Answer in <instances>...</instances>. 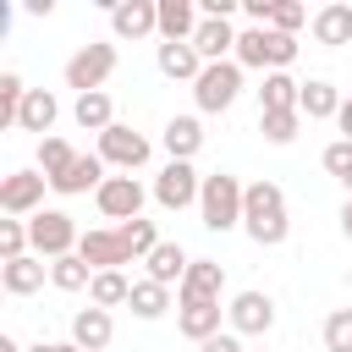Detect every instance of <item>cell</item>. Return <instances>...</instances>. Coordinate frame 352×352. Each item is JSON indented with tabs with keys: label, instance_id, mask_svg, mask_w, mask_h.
Wrapping results in <instances>:
<instances>
[{
	"label": "cell",
	"instance_id": "18",
	"mask_svg": "<svg viewBox=\"0 0 352 352\" xmlns=\"http://www.w3.org/2000/svg\"><path fill=\"white\" fill-rule=\"evenodd\" d=\"M308 28H314V44H324V50H336V44H352V6H346V0H336V6H319Z\"/></svg>",
	"mask_w": 352,
	"mask_h": 352
},
{
	"label": "cell",
	"instance_id": "30",
	"mask_svg": "<svg viewBox=\"0 0 352 352\" xmlns=\"http://www.w3.org/2000/svg\"><path fill=\"white\" fill-rule=\"evenodd\" d=\"M126 308H132L138 319H160V314L170 308V286H160V280L143 275V280H132V302H126Z\"/></svg>",
	"mask_w": 352,
	"mask_h": 352
},
{
	"label": "cell",
	"instance_id": "25",
	"mask_svg": "<svg viewBox=\"0 0 352 352\" xmlns=\"http://www.w3.org/2000/svg\"><path fill=\"white\" fill-rule=\"evenodd\" d=\"M143 264H148V280H160V286H182V275H187V264H192V258H187V248H182V242H160Z\"/></svg>",
	"mask_w": 352,
	"mask_h": 352
},
{
	"label": "cell",
	"instance_id": "43",
	"mask_svg": "<svg viewBox=\"0 0 352 352\" xmlns=\"http://www.w3.org/2000/svg\"><path fill=\"white\" fill-rule=\"evenodd\" d=\"M0 352H22V346H16V341H11V336H0Z\"/></svg>",
	"mask_w": 352,
	"mask_h": 352
},
{
	"label": "cell",
	"instance_id": "35",
	"mask_svg": "<svg viewBox=\"0 0 352 352\" xmlns=\"http://www.w3.org/2000/svg\"><path fill=\"white\" fill-rule=\"evenodd\" d=\"M28 248H33V236H28V220H0V264H11V258H28Z\"/></svg>",
	"mask_w": 352,
	"mask_h": 352
},
{
	"label": "cell",
	"instance_id": "19",
	"mask_svg": "<svg viewBox=\"0 0 352 352\" xmlns=\"http://www.w3.org/2000/svg\"><path fill=\"white\" fill-rule=\"evenodd\" d=\"M44 275H50V264H44L38 253H28V258H11V264H0V286H6L11 297H33V292L44 286Z\"/></svg>",
	"mask_w": 352,
	"mask_h": 352
},
{
	"label": "cell",
	"instance_id": "23",
	"mask_svg": "<svg viewBox=\"0 0 352 352\" xmlns=\"http://www.w3.org/2000/svg\"><path fill=\"white\" fill-rule=\"evenodd\" d=\"M341 88L336 82H324V77H314V82H302V99H297V110L308 116V121H330V116H341Z\"/></svg>",
	"mask_w": 352,
	"mask_h": 352
},
{
	"label": "cell",
	"instance_id": "13",
	"mask_svg": "<svg viewBox=\"0 0 352 352\" xmlns=\"http://www.w3.org/2000/svg\"><path fill=\"white\" fill-rule=\"evenodd\" d=\"M110 28H116V38H148V33H160V0H116L110 6Z\"/></svg>",
	"mask_w": 352,
	"mask_h": 352
},
{
	"label": "cell",
	"instance_id": "5",
	"mask_svg": "<svg viewBox=\"0 0 352 352\" xmlns=\"http://www.w3.org/2000/svg\"><path fill=\"white\" fill-rule=\"evenodd\" d=\"M28 236H33V253L38 258H66V253H77V242H82V231L72 226V214L66 209H38L33 220H28Z\"/></svg>",
	"mask_w": 352,
	"mask_h": 352
},
{
	"label": "cell",
	"instance_id": "21",
	"mask_svg": "<svg viewBox=\"0 0 352 352\" xmlns=\"http://www.w3.org/2000/svg\"><path fill=\"white\" fill-rule=\"evenodd\" d=\"M176 330L204 346L209 336H220V302H182L176 308Z\"/></svg>",
	"mask_w": 352,
	"mask_h": 352
},
{
	"label": "cell",
	"instance_id": "12",
	"mask_svg": "<svg viewBox=\"0 0 352 352\" xmlns=\"http://www.w3.org/2000/svg\"><path fill=\"white\" fill-rule=\"evenodd\" d=\"M220 292H226L220 258H192L187 275H182V286H176V302H220Z\"/></svg>",
	"mask_w": 352,
	"mask_h": 352
},
{
	"label": "cell",
	"instance_id": "33",
	"mask_svg": "<svg viewBox=\"0 0 352 352\" xmlns=\"http://www.w3.org/2000/svg\"><path fill=\"white\" fill-rule=\"evenodd\" d=\"M72 160H77V148L66 143V138H38V170L55 182V176H66L72 170Z\"/></svg>",
	"mask_w": 352,
	"mask_h": 352
},
{
	"label": "cell",
	"instance_id": "28",
	"mask_svg": "<svg viewBox=\"0 0 352 352\" xmlns=\"http://www.w3.org/2000/svg\"><path fill=\"white\" fill-rule=\"evenodd\" d=\"M297 99H302V82H292L286 72H264L258 110H297Z\"/></svg>",
	"mask_w": 352,
	"mask_h": 352
},
{
	"label": "cell",
	"instance_id": "36",
	"mask_svg": "<svg viewBox=\"0 0 352 352\" xmlns=\"http://www.w3.org/2000/svg\"><path fill=\"white\" fill-rule=\"evenodd\" d=\"M324 352H352V308H336L324 319Z\"/></svg>",
	"mask_w": 352,
	"mask_h": 352
},
{
	"label": "cell",
	"instance_id": "15",
	"mask_svg": "<svg viewBox=\"0 0 352 352\" xmlns=\"http://www.w3.org/2000/svg\"><path fill=\"white\" fill-rule=\"evenodd\" d=\"M198 22L204 16L192 0H160V44H192Z\"/></svg>",
	"mask_w": 352,
	"mask_h": 352
},
{
	"label": "cell",
	"instance_id": "22",
	"mask_svg": "<svg viewBox=\"0 0 352 352\" xmlns=\"http://www.w3.org/2000/svg\"><path fill=\"white\" fill-rule=\"evenodd\" d=\"M154 60H160V72H165L170 82H198V72H204V55H198L192 44H160Z\"/></svg>",
	"mask_w": 352,
	"mask_h": 352
},
{
	"label": "cell",
	"instance_id": "40",
	"mask_svg": "<svg viewBox=\"0 0 352 352\" xmlns=\"http://www.w3.org/2000/svg\"><path fill=\"white\" fill-rule=\"evenodd\" d=\"M28 352H82L77 341H38V346H28Z\"/></svg>",
	"mask_w": 352,
	"mask_h": 352
},
{
	"label": "cell",
	"instance_id": "1",
	"mask_svg": "<svg viewBox=\"0 0 352 352\" xmlns=\"http://www.w3.org/2000/svg\"><path fill=\"white\" fill-rule=\"evenodd\" d=\"M154 248H160L154 220L94 226V231H82V242H77V253L88 258V270H94V275H99V270H121V264H132V258H148Z\"/></svg>",
	"mask_w": 352,
	"mask_h": 352
},
{
	"label": "cell",
	"instance_id": "26",
	"mask_svg": "<svg viewBox=\"0 0 352 352\" xmlns=\"http://www.w3.org/2000/svg\"><path fill=\"white\" fill-rule=\"evenodd\" d=\"M55 116H60V104H55V94L50 88H28V99H22V116H16V126L22 132H50L55 126Z\"/></svg>",
	"mask_w": 352,
	"mask_h": 352
},
{
	"label": "cell",
	"instance_id": "29",
	"mask_svg": "<svg viewBox=\"0 0 352 352\" xmlns=\"http://www.w3.org/2000/svg\"><path fill=\"white\" fill-rule=\"evenodd\" d=\"M88 302L94 308H121V302H132V280L121 270H99L94 286H88Z\"/></svg>",
	"mask_w": 352,
	"mask_h": 352
},
{
	"label": "cell",
	"instance_id": "11",
	"mask_svg": "<svg viewBox=\"0 0 352 352\" xmlns=\"http://www.w3.org/2000/svg\"><path fill=\"white\" fill-rule=\"evenodd\" d=\"M198 192H204V176H198L187 160H170V165L154 176V204H160V209H187V204H198Z\"/></svg>",
	"mask_w": 352,
	"mask_h": 352
},
{
	"label": "cell",
	"instance_id": "14",
	"mask_svg": "<svg viewBox=\"0 0 352 352\" xmlns=\"http://www.w3.org/2000/svg\"><path fill=\"white\" fill-rule=\"evenodd\" d=\"M226 314H231V330H236V336H264V330L275 324V302H270V292H236Z\"/></svg>",
	"mask_w": 352,
	"mask_h": 352
},
{
	"label": "cell",
	"instance_id": "3",
	"mask_svg": "<svg viewBox=\"0 0 352 352\" xmlns=\"http://www.w3.org/2000/svg\"><path fill=\"white\" fill-rule=\"evenodd\" d=\"M242 198H248V187H242L231 170L204 176V192H198V214H204V226H209V231H231V226H242Z\"/></svg>",
	"mask_w": 352,
	"mask_h": 352
},
{
	"label": "cell",
	"instance_id": "39",
	"mask_svg": "<svg viewBox=\"0 0 352 352\" xmlns=\"http://www.w3.org/2000/svg\"><path fill=\"white\" fill-rule=\"evenodd\" d=\"M198 352H248V346H242L236 336H209V341H204Z\"/></svg>",
	"mask_w": 352,
	"mask_h": 352
},
{
	"label": "cell",
	"instance_id": "42",
	"mask_svg": "<svg viewBox=\"0 0 352 352\" xmlns=\"http://www.w3.org/2000/svg\"><path fill=\"white\" fill-rule=\"evenodd\" d=\"M341 231H346V236H352V198H346V204H341Z\"/></svg>",
	"mask_w": 352,
	"mask_h": 352
},
{
	"label": "cell",
	"instance_id": "10",
	"mask_svg": "<svg viewBox=\"0 0 352 352\" xmlns=\"http://www.w3.org/2000/svg\"><path fill=\"white\" fill-rule=\"evenodd\" d=\"M99 160H104V165H116L121 176H132L138 165H148V138L116 121L110 132H99Z\"/></svg>",
	"mask_w": 352,
	"mask_h": 352
},
{
	"label": "cell",
	"instance_id": "7",
	"mask_svg": "<svg viewBox=\"0 0 352 352\" xmlns=\"http://www.w3.org/2000/svg\"><path fill=\"white\" fill-rule=\"evenodd\" d=\"M44 187H50L44 170H11V176H0V214L6 220H33L44 209Z\"/></svg>",
	"mask_w": 352,
	"mask_h": 352
},
{
	"label": "cell",
	"instance_id": "20",
	"mask_svg": "<svg viewBox=\"0 0 352 352\" xmlns=\"http://www.w3.org/2000/svg\"><path fill=\"white\" fill-rule=\"evenodd\" d=\"M192 50L204 55V66H214V60L236 55V33H231V22H214V16H204V22H198V33H192Z\"/></svg>",
	"mask_w": 352,
	"mask_h": 352
},
{
	"label": "cell",
	"instance_id": "41",
	"mask_svg": "<svg viewBox=\"0 0 352 352\" xmlns=\"http://www.w3.org/2000/svg\"><path fill=\"white\" fill-rule=\"evenodd\" d=\"M336 126H341V138H346V143H352V99H346V104H341V116H336Z\"/></svg>",
	"mask_w": 352,
	"mask_h": 352
},
{
	"label": "cell",
	"instance_id": "6",
	"mask_svg": "<svg viewBox=\"0 0 352 352\" xmlns=\"http://www.w3.org/2000/svg\"><path fill=\"white\" fill-rule=\"evenodd\" d=\"M236 94H242V66H236V60H214V66H204V72H198V82H192V99H198V110H204V116L231 110V104H236Z\"/></svg>",
	"mask_w": 352,
	"mask_h": 352
},
{
	"label": "cell",
	"instance_id": "2",
	"mask_svg": "<svg viewBox=\"0 0 352 352\" xmlns=\"http://www.w3.org/2000/svg\"><path fill=\"white\" fill-rule=\"evenodd\" d=\"M242 231L258 242V248H280L286 231H292V214H286V192L275 182H248V198H242Z\"/></svg>",
	"mask_w": 352,
	"mask_h": 352
},
{
	"label": "cell",
	"instance_id": "9",
	"mask_svg": "<svg viewBox=\"0 0 352 352\" xmlns=\"http://www.w3.org/2000/svg\"><path fill=\"white\" fill-rule=\"evenodd\" d=\"M94 204H99V214L116 220V226L143 220V182H138V176H104V187L94 192Z\"/></svg>",
	"mask_w": 352,
	"mask_h": 352
},
{
	"label": "cell",
	"instance_id": "34",
	"mask_svg": "<svg viewBox=\"0 0 352 352\" xmlns=\"http://www.w3.org/2000/svg\"><path fill=\"white\" fill-rule=\"evenodd\" d=\"M22 99H28V82H22L16 72H0V126H16Z\"/></svg>",
	"mask_w": 352,
	"mask_h": 352
},
{
	"label": "cell",
	"instance_id": "32",
	"mask_svg": "<svg viewBox=\"0 0 352 352\" xmlns=\"http://www.w3.org/2000/svg\"><path fill=\"white\" fill-rule=\"evenodd\" d=\"M50 280H55L60 292H82V286H94V270H88L82 253H66V258L50 264Z\"/></svg>",
	"mask_w": 352,
	"mask_h": 352
},
{
	"label": "cell",
	"instance_id": "16",
	"mask_svg": "<svg viewBox=\"0 0 352 352\" xmlns=\"http://www.w3.org/2000/svg\"><path fill=\"white\" fill-rule=\"evenodd\" d=\"M110 336H116V319H110V308H77V319H72V341L82 346V352H104L110 346Z\"/></svg>",
	"mask_w": 352,
	"mask_h": 352
},
{
	"label": "cell",
	"instance_id": "38",
	"mask_svg": "<svg viewBox=\"0 0 352 352\" xmlns=\"http://www.w3.org/2000/svg\"><path fill=\"white\" fill-rule=\"evenodd\" d=\"M324 170H330L336 182H346V176H352V143H346V138H336V143L324 148Z\"/></svg>",
	"mask_w": 352,
	"mask_h": 352
},
{
	"label": "cell",
	"instance_id": "24",
	"mask_svg": "<svg viewBox=\"0 0 352 352\" xmlns=\"http://www.w3.org/2000/svg\"><path fill=\"white\" fill-rule=\"evenodd\" d=\"M50 187H55V192H66V198H72V192H88V187L99 192V187H104V160H99V154H77V160H72V170H66V176H55Z\"/></svg>",
	"mask_w": 352,
	"mask_h": 352
},
{
	"label": "cell",
	"instance_id": "4",
	"mask_svg": "<svg viewBox=\"0 0 352 352\" xmlns=\"http://www.w3.org/2000/svg\"><path fill=\"white\" fill-rule=\"evenodd\" d=\"M292 60H297V38H292V33H275V28H248V33H236V66L286 72Z\"/></svg>",
	"mask_w": 352,
	"mask_h": 352
},
{
	"label": "cell",
	"instance_id": "8",
	"mask_svg": "<svg viewBox=\"0 0 352 352\" xmlns=\"http://www.w3.org/2000/svg\"><path fill=\"white\" fill-rule=\"evenodd\" d=\"M110 72H116V44H82V50L66 60V88H77V94H99Z\"/></svg>",
	"mask_w": 352,
	"mask_h": 352
},
{
	"label": "cell",
	"instance_id": "17",
	"mask_svg": "<svg viewBox=\"0 0 352 352\" xmlns=\"http://www.w3.org/2000/svg\"><path fill=\"white\" fill-rule=\"evenodd\" d=\"M160 143H165L170 160H187V165H192V154L204 148V121H198V116H170L165 132H160Z\"/></svg>",
	"mask_w": 352,
	"mask_h": 352
},
{
	"label": "cell",
	"instance_id": "27",
	"mask_svg": "<svg viewBox=\"0 0 352 352\" xmlns=\"http://www.w3.org/2000/svg\"><path fill=\"white\" fill-rule=\"evenodd\" d=\"M72 116H77V126H82V132H110V126H116V104H110V94H104V88H99V94H77Z\"/></svg>",
	"mask_w": 352,
	"mask_h": 352
},
{
	"label": "cell",
	"instance_id": "37",
	"mask_svg": "<svg viewBox=\"0 0 352 352\" xmlns=\"http://www.w3.org/2000/svg\"><path fill=\"white\" fill-rule=\"evenodd\" d=\"M302 22H308V6H297V0H275V16H270L275 33H292V38H297Z\"/></svg>",
	"mask_w": 352,
	"mask_h": 352
},
{
	"label": "cell",
	"instance_id": "31",
	"mask_svg": "<svg viewBox=\"0 0 352 352\" xmlns=\"http://www.w3.org/2000/svg\"><path fill=\"white\" fill-rule=\"evenodd\" d=\"M258 132H264V143H292L297 132H302V110H258Z\"/></svg>",
	"mask_w": 352,
	"mask_h": 352
},
{
	"label": "cell",
	"instance_id": "44",
	"mask_svg": "<svg viewBox=\"0 0 352 352\" xmlns=\"http://www.w3.org/2000/svg\"><path fill=\"white\" fill-rule=\"evenodd\" d=\"M341 187H346V198H352V176H346V182H341Z\"/></svg>",
	"mask_w": 352,
	"mask_h": 352
}]
</instances>
